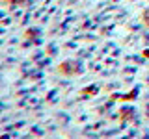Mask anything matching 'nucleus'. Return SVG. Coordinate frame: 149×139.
<instances>
[{"instance_id":"1","label":"nucleus","mask_w":149,"mask_h":139,"mask_svg":"<svg viewBox=\"0 0 149 139\" xmlns=\"http://www.w3.org/2000/svg\"><path fill=\"white\" fill-rule=\"evenodd\" d=\"M142 19H143V22H146V24L149 26V9H146V11H143V15H142Z\"/></svg>"},{"instance_id":"2","label":"nucleus","mask_w":149,"mask_h":139,"mask_svg":"<svg viewBox=\"0 0 149 139\" xmlns=\"http://www.w3.org/2000/svg\"><path fill=\"white\" fill-rule=\"evenodd\" d=\"M4 2H9V4H22V2H26V0H4Z\"/></svg>"}]
</instances>
